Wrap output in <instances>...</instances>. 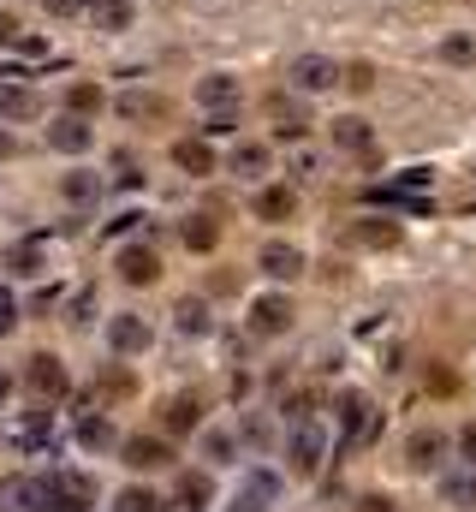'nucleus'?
<instances>
[{"label": "nucleus", "mask_w": 476, "mask_h": 512, "mask_svg": "<svg viewBox=\"0 0 476 512\" xmlns=\"http://www.w3.org/2000/svg\"><path fill=\"white\" fill-rule=\"evenodd\" d=\"M42 489H48L54 512H90V507H96V483H90L84 471H48V477H42Z\"/></svg>", "instance_id": "nucleus-1"}, {"label": "nucleus", "mask_w": 476, "mask_h": 512, "mask_svg": "<svg viewBox=\"0 0 476 512\" xmlns=\"http://www.w3.org/2000/svg\"><path fill=\"white\" fill-rule=\"evenodd\" d=\"M0 512H54L42 477H6L0 483Z\"/></svg>", "instance_id": "nucleus-2"}, {"label": "nucleus", "mask_w": 476, "mask_h": 512, "mask_svg": "<svg viewBox=\"0 0 476 512\" xmlns=\"http://www.w3.org/2000/svg\"><path fill=\"white\" fill-rule=\"evenodd\" d=\"M340 423H346V447H363L381 417H375V405H369L363 393H346V399H340Z\"/></svg>", "instance_id": "nucleus-3"}, {"label": "nucleus", "mask_w": 476, "mask_h": 512, "mask_svg": "<svg viewBox=\"0 0 476 512\" xmlns=\"http://www.w3.org/2000/svg\"><path fill=\"white\" fill-rule=\"evenodd\" d=\"M292 84H298V90H334V84H340V66L322 60V54H298V60H292Z\"/></svg>", "instance_id": "nucleus-4"}, {"label": "nucleus", "mask_w": 476, "mask_h": 512, "mask_svg": "<svg viewBox=\"0 0 476 512\" xmlns=\"http://www.w3.org/2000/svg\"><path fill=\"white\" fill-rule=\"evenodd\" d=\"M119 453H125V465H131V471H161V465H173L167 441H155V435H131Z\"/></svg>", "instance_id": "nucleus-5"}, {"label": "nucleus", "mask_w": 476, "mask_h": 512, "mask_svg": "<svg viewBox=\"0 0 476 512\" xmlns=\"http://www.w3.org/2000/svg\"><path fill=\"white\" fill-rule=\"evenodd\" d=\"M30 393H42V399H60L66 393V370H60V358H30Z\"/></svg>", "instance_id": "nucleus-6"}, {"label": "nucleus", "mask_w": 476, "mask_h": 512, "mask_svg": "<svg viewBox=\"0 0 476 512\" xmlns=\"http://www.w3.org/2000/svg\"><path fill=\"white\" fill-rule=\"evenodd\" d=\"M48 143H54L60 155H84V149H90V126H84L78 114H66V120L48 126Z\"/></svg>", "instance_id": "nucleus-7"}, {"label": "nucleus", "mask_w": 476, "mask_h": 512, "mask_svg": "<svg viewBox=\"0 0 476 512\" xmlns=\"http://www.w3.org/2000/svg\"><path fill=\"white\" fill-rule=\"evenodd\" d=\"M108 340H114V352H143L149 346V322L143 316H114L108 322Z\"/></svg>", "instance_id": "nucleus-8"}, {"label": "nucleus", "mask_w": 476, "mask_h": 512, "mask_svg": "<svg viewBox=\"0 0 476 512\" xmlns=\"http://www.w3.org/2000/svg\"><path fill=\"white\" fill-rule=\"evenodd\" d=\"M286 322H292L286 298H256V310H250V328H256V334H280Z\"/></svg>", "instance_id": "nucleus-9"}, {"label": "nucleus", "mask_w": 476, "mask_h": 512, "mask_svg": "<svg viewBox=\"0 0 476 512\" xmlns=\"http://www.w3.org/2000/svg\"><path fill=\"white\" fill-rule=\"evenodd\" d=\"M0 114H6V120H36V114H42V102H36L30 90H18V84H6V78H0Z\"/></svg>", "instance_id": "nucleus-10"}, {"label": "nucleus", "mask_w": 476, "mask_h": 512, "mask_svg": "<svg viewBox=\"0 0 476 512\" xmlns=\"http://www.w3.org/2000/svg\"><path fill=\"white\" fill-rule=\"evenodd\" d=\"M298 268H304V251L298 245H268L262 251V274H274V280H292Z\"/></svg>", "instance_id": "nucleus-11"}, {"label": "nucleus", "mask_w": 476, "mask_h": 512, "mask_svg": "<svg viewBox=\"0 0 476 512\" xmlns=\"http://www.w3.org/2000/svg\"><path fill=\"white\" fill-rule=\"evenodd\" d=\"M268 114H274V131H280V137H298V131L310 126L304 102H286V96H274V102H268Z\"/></svg>", "instance_id": "nucleus-12"}, {"label": "nucleus", "mask_w": 476, "mask_h": 512, "mask_svg": "<svg viewBox=\"0 0 476 512\" xmlns=\"http://www.w3.org/2000/svg\"><path fill=\"white\" fill-rule=\"evenodd\" d=\"M119 274H125L131 286H149V280L161 274V262H155V251H125L119 256Z\"/></svg>", "instance_id": "nucleus-13"}, {"label": "nucleus", "mask_w": 476, "mask_h": 512, "mask_svg": "<svg viewBox=\"0 0 476 512\" xmlns=\"http://www.w3.org/2000/svg\"><path fill=\"white\" fill-rule=\"evenodd\" d=\"M84 12H90V24H102V30H125V24H131V6H125V0H84Z\"/></svg>", "instance_id": "nucleus-14"}, {"label": "nucleus", "mask_w": 476, "mask_h": 512, "mask_svg": "<svg viewBox=\"0 0 476 512\" xmlns=\"http://www.w3.org/2000/svg\"><path fill=\"white\" fill-rule=\"evenodd\" d=\"M316 459H322V429H316V423H304V429H298V441H292V465H298V471H316Z\"/></svg>", "instance_id": "nucleus-15"}, {"label": "nucleus", "mask_w": 476, "mask_h": 512, "mask_svg": "<svg viewBox=\"0 0 476 512\" xmlns=\"http://www.w3.org/2000/svg\"><path fill=\"white\" fill-rule=\"evenodd\" d=\"M334 143H346V149H357V155H369V149H375V137H369V126H363V120H334Z\"/></svg>", "instance_id": "nucleus-16"}, {"label": "nucleus", "mask_w": 476, "mask_h": 512, "mask_svg": "<svg viewBox=\"0 0 476 512\" xmlns=\"http://www.w3.org/2000/svg\"><path fill=\"white\" fill-rule=\"evenodd\" d=\"M119 114H125V120H161V114H167V102H161V96H125V102H119Z\"/></svg>", "instance_id": "nucleus-17"}, {"label": "nucleus", "mask_w": 476, "mask_h": 512, "mask_svg": "<svg viewBox=\"0 0 476 512\" xmlns=\"http://www.w3.org/2000/svg\"><path fill=\"white\" fill-rule=\"evenodd\" d=\"M173 161H179L185 173H209V167H215V155H209V143H179V149H173Z\"/></svg>", "instance_id": "nucleus-18"}, {"label": "nucleus", "mask_w": 476, "mask_h": 512, "mask_svg": "<svg viewBox=\"0 0 476 512\" xmlns=\"http://www.w3.org/2000/svg\"><path fill=\"white\" fill-rule=\"evenodd\" d=\"M292 209H298L292 191H262V197H256V215H262V221H286Z\"/></svg>", "instance_id": "nucleus-19"}, {"label": "nucleus", "mask_w": 476, "mask_h": 512, "mask_svg": "<svg viewBox=\"0 0 476 512\" xmlns=\"http://www.w3.org/2000/svg\"><path fill=\"white\" fill-rule=\"evenodd\" d=\"M203 102H209V108H227V102H238V84L233 78H221V72L203 78Z\"/></svg>", "instance_id": "nucleus-20"}, {"label": "nucleus", "mask_w": 476, "mask_h": 512, "mask_svg": "<svg viewBox=\"0 0 476 512\" xmlns=\"http://www.w3.org/2000/svg\"><path fill=\"white\" fill-rule=\"evenodd\" d=\"M268 167V149L262 143H238L233 149V173H262Z\"/></svg>", "instance_id": "nucleus-21"}, {"label": "nucleus", "mask_w": 476, "mask_h": 512, "mask_svg": "<svg viewBox=\"0 0 476 512\" xmlns=\"http://www.w3.org/2000/svg\"><path fill=\"white\" fill-rule=\"evenodd\" d=\"M185 245H191V251H209V245H215V221H209V215H191V221H185Z\"/></svg>", "instance_id": "nucleus-22"}, {"label": "nucleus", "mask_w": 476, "mask_h": 512, "mask_svg": "<svg viewBox=\"0 0 476 512\" xmlns=\"http://www.w3.org/2000/svg\"><path fill=\"white\" fill-rule=\"evenodd\" d=\"M12 435H18L24 447H42V441H48V411H30V417L12 429Z\"/></svg>", "instance_id": "nucleus-23"}, {"label": "nucleus", "mask_w": 476, "mask_h": 512, "mask_svg": "<svg viewBox=\"0 0 476 512\" xmlns=\"http://www.w3.org/2000/svg\"><path fill=\"white\" fill-rule=\"evenodd\" d=\"M179 334H209V310L185 298V304H179Z\"/></svg>", "instance_id": "nucleus-24"}, {"label": "nucleus", "mask_w": 476, "mask_h": 512, "mask_svg": "<svg viewBox=\"0 0 476 512\" xmlns=\"http://www.w3.org/2000/svg\"><path fill=\"white\" fill-rule=\"evenodd\" d=\"M78 441H84V447H108V441H114L108 417H84V423H78Z\"/></svg>", "instance_id": "nucleus-25"}, {"label": "nucleus", "mask_w": 476, "mask_h": 512, "mask_svg": "<svg viewBox=\"0 0 476 512\" xmlns=\"http://www.w3.org/2000/svg\"><path fill=\"white\" fill-rule=\"evenodd\" d=\"M441 447H447V441H441L435 429H429V435H411V459H417V465H435V459H441Z\"/></svg>", "instance_id": "nucleus-26"}, {"label": "nucleus", "mask_w": 476, "mask_h": 512, "mask_svg": "<svg viewBox=\"0 0 476 512\" xmlns=\"http://www.w3.org/2000/svg\"><path fill=\"white\" fill-rule=\"evenodd\" d=\"M179 501L191 512H203V501H209V477H179Z\"/></svg>", "instance_id": "nucleus-27"}, {"label": "nucleus", "mask_w": 476, "mask_h": 512, "mask_svg": "<svg viewBox=\"0 0 476 512\" xmlns=\"http://www.w3.org/2000/svg\"><path fill=\"white\" fill-rule=\"evenodd\" d=\"M114 512H161V501H155V495H143V489H125V495L114 501Z\"/></svg>", "instance_id": "nucleus-28"}, {"label": "nucleus", "mask_w": 476, "mask_h": 512, "mask_svg": "<svg viewBox=\"0 0 476 512\" xmlns=\"http://www.w3.org/2000/svg\"><path fill=\"white\" fill-rule=\"evenodd\" d=\"M447 501L453 507H476V477H447Z\"/></svg>", "instance_id": "nucleus-29"}, {"label": "nucleus", "mask_w": 476, "mask_h": 512, "mask_svg": "<svg viewBox=\"0 0 476 512\" xmlns=\"http://www.w3.org/2000/svg\"><path fill=\"white\" fill-rule=\"evenodd\" d=\"M197 423V399H173L167 405V429H191Z\"/></svg>", "instance_id": "nucleus-30"}, {"label": "nucleus", "mask_w": 476, "mask_h": 512, "mask_svg": "<svg viewBox=\"0 0 476 512\" xmlns=\"http://www.w3.org/2000/svg\"><path fill=\"white\" fill-rule=\"evenodd\" d=\"M12 268L18 274H42V245H18L12 251Z\"/></svg>", "instance_id": "nucleus-31"}, {"label": "nucleus", "mask_w": 476, "mask_h": 512, "mask_svg": "<svg viewBox=\"0 0 476 512\" xmlns=\"http://www.w3.org/2000/svg\"><path fill=\"white\" fill-rule=\"evenodd\" d=\"M72 108H78V114L102 108V90H96V84H72Z\"/></svg>", "instance_id": "nucleus-32"}, {"label": "nucleus", "mask_w": 476, "mask_h": 512, "mask_svg": "<svg viewBox=\"0 0 476 512\" xmlns=\"http://www.w3.org/2000/svg\"><path fill=\"white\" fill-rule=\"evenodd\" d=\"M340 78H346V84H352V90H369V84H375V72H369V66H363V60H357V66H346V72H340Z\"/></svg>", "instance_id": "nucleus-33"}, {"label": "nucleus", "mask_w": 476, "mask_h": 512, "mask_svg": "<svg viewBox=\"0 0 476 512\" xmlns=\"http://www.w3.org/2000/svg\"><path fill=\"white\" fill-rule=\"evenodd\" d=\"M12 322H18V304H12V292L0 286V334H12Z\"/></svg>", "instance_id": "nucleus-34"}, {"label": "nucleus", "mask_w": 476, "mask_h": 512, "mask_svg": "<svg viewBox=\"0 0 476 512\" xmlns=\"http://www.w3.org/2000/svg\"><path fill=\"white\" fill-rule=\"evenodd\" d=\"M357 239H363V245H393V239H399V233H393V227H363V233H357Z\"/></svg>", "instance_id": "nucleus-35"}, {"label": "nucleus", "mask_w": 476, "mask_h": 512, "mask_svg": "<svg viewBox=\"0 0 476 512\" xmlns=\"http://www.w3.org/2000/svg\"><path fill=\"white\" fill-rule=\"evenodd\" d=\"M441 54H447V60H476V42H465V36H459V42H447Z\"/></svg>", "instance_id": "nucleus-36"}, {"label": "nucleus", "mask_w": 476, "mask_h": 512, "mask_svg": "<svg viewBox=\"0 0 476 512\" xmlns=\"http://www.w3.org/2000/svg\"><path fill=\"white\" fill-rule=\"evenodd\" d=\"M233 512H262V495H250V489H244V495L233 501Z\"/></svg>", "instance_id": "nucleus-37"}, {"label": "nucleus", "mask_w": 476, "mask_h": 512, "mask_svg": "<svg viewBox=\"0 0 476 512\" xmlns=\"http://www.w3.org/2000/svg\"><path fill=\"white\" fill-rule=\"evenodd\" d=\"M48 12H84V0H48Z\"/></svg>", "instance_id": "nucleus-38"}, {"label": "nucleus", "mask_w": 476, "mask_h": 512, "mask_svg": "<svg viewBox=\"0 0 476 512\" xmlns=\"http://www.w3.org/2000/svg\"><path fill=\"white\" fill-rule=\"evenodd\" d=\"M459 447H465V459H476V423L465 429V435H459Z\"/></svg>", "instance_id": "nucleus-39"}, {"label": "nucleus", "mask_w": 476, "mask_h": 512, "mask_svg": "<svg viewBox=\"0 0 476 512\" xmlns=\"http://www.w3.org/2000/svg\"><path fill=\"white\" fill-rule=\"evenodd\" d=\"M12 36H18V24H12V18L0 12V42H12Z\"/></svg>", "instance_id": "nucleus-40"}, {"label": "nucleus", "mask_w": 476, "mask_h": 512, "mask_svg": "<svg viewBox=\"0 0 476 512\" xmlns=\"http://www.w3.org/2000/svg\"><path fill=\"white\" fill-rule=\"evenodd\" d=\"M363 512H399L393 501H363Z\"/></svg>", "instance_id": "nucleus-41"}, {"label": "nucleus", "mask_w": 476, "mask_h": 512, "mask_svg": "<svg viewBox=\"0 0 476 512\" xmlns=\"http://www.w3.org/2000/svg\"><path fill=\"white\" fill-rule=\"evenodd\" d=\"M6 149H12V143H6V131H0V155H6Z\"/></svg>", "instance_id": "nucleus-42"}, {"label": "nucleus", "mask_w": 476, "mask_h": 512, "mask_svg": "<svg viewBox=\"0 0 476 512\" xmlns=\"http://www.w3.org/2000/svg\"><path fill=\"white\" fill-rule=\"evenodd\" d=\"M0 399H6V376H0Z\"/></svg>", "instance_id": "nucleus-43"}]
</instances>
